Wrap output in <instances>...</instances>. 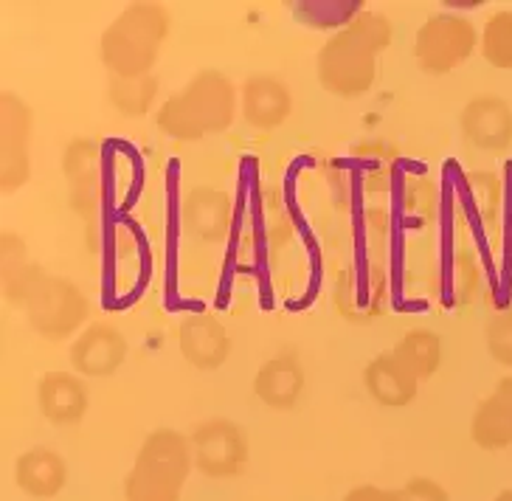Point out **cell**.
Returning a JSON list of instances; mask_svg holds the SVG:
<instances>
[{"mask_svg":"<svg viewBox=\"0 0 512 501\" xmlns=\"http://www.w3.org/2000/svg\"><path fill=\"white\" fill-rule=\"evenodd\" d=\"M3 290L26 310V319L48 341H65L82 333L91 316L85 290L65 276L46 274L26 259V245L12 231H3Z\"/></svg>","mask_w":512,"mask_h":501,"instance_id":"obj_1","label":"cell"},{"mask_svg":"<svg viewBox=\"0 0 512 501\" xmlns=\"http://www.w3.org/2000/svg\"><path fill=\"white\" fill-rule=\"evenodd\" d=\"M394 26L383 12L363 9L321 46L316 57L318 85L338 99H358L377 82V60L392 46Z\"/></svg>","mask_w":512,"mask_h":501,"instance_id":"obj_2","label":"cell"},{"mask_svg":"<svg viewBox=\"0 0 512 501\" xmlns=\"http://www.w3.org/2000/svg\"><path fill=\"white\" fill-rule=\"evenodd\" d=\"M237 107L240 93L234 82L217 68H203L181 91L166 96L155 113V124L175 141H200L226 133L234 124Z\"/></svg>","mask_w":512,"mask_h":501,"instance_id":"obj_3","label":"cell"},{"mask_svg":"<svg viewBox=\"0 0 512 501\" xmlns=\"http://www.w3.org/2000/svg\"><path fill=\"white\" fill-rule=\"evenodd\" d=\"M169 29H172V20L164 3L136 0L124 6L119 15L107 23L99 40V54L110 76L136 79V76L152 74L169 37Z\"/></svg>","mask_w":512,"mask_h":501,"instance_id":"obj_4","label":"cell"},{"mask_svg":"<svg viewBox=\"0 0 512 501\" xmlns=\"http://www.w3.org/2000/svg\"><path fill=\"white\" fill-rule=\"evenodd\" d=\"M195 468L192 442L178 428H155L124 476V501H181Z\"/></svg>","mask_w":512,"mask_h":501,"instance_id":"obj_5","label":"cell"},{"mask_svg":"<svg viewBox=\"0 0 512 501\" xmlns=\"http://www.w3.org/2000/svg\"><path fill=\"white\" fill-rule=\"evenodd\" d=\"M482 31L476 23L456 12H437L425 17L414 37V60L422 74L445 76L462 68L479 48Z\"/></svg>","mask_w":512,"mask_h":501,"instance_id":"obj_6","label":"cell"},{"mask_svg":"<svg viewBox=\"0 0 512 501\" xmlns=\"http://www.w3.org/2000/svg\"><path fill=\"white\" fill-rule=\"evenodd\" d=\"M195 471L211 482L237 479L248 468L251 442L248 434L228 417H209L189 434Z\"/></svg>","mask_w":512,"mask_h":501,"instance_id":"obj_7","label":"cell"},{"mask_svg":"<svg viewBox=\"0 0 512 501\" xmlns=\"http://www.w3.org/2000/svg\"><path fill=\"white\" fill-rule=\"evenodd\" d=\"M0 189L17 192L31 178V127L34 113L31 107L12 91L0 96Z\"/></svg>","mask_w":512,"mask_h":501,"instance_id":"obj_8","label":"cell"},{"mask_svg":"<svg viewBox=\"0 0 512 501\" xmlns=\"http://www.w3.org/2000/svg\"><path fill=\"white\" fill-rule=\"evenodd\" d=\"M459 130L473 150L501 155L512 147V107L496 93H476L459 113Z\"/></svg>","mask_w":512,"mask_h":501,"instance_id":"obj_9","label":"cell"},{"mask_svg":"<svg viewBox=\"0 0 512 501\" xmlns=\"http://www.w3.org/2000/svg\"><path fill=\"white\" fill-rule=\"evenodd\" d=\"M127 352H130L127 335L113 324L96 321L76 335L68 350V361L82 378H110L127 361Z\"/></svg>","mask_w":512,"mask_h":501,"instance_id":"obj_10","label":"cell"},{"mask_svg":"<svg viewBox=\"0 0 512 501\" xmlns=\"http://www.w3.org/2000/svg\"><path fill=\"white\" fill-rule=\"evenodd\" d=\"M178 350L183 361L200 372H217L234 350L231 333L214 313H186L178 321Z\"/></svg>","mask_w":512,"mask_h":501,"instance_id":"obj_11","label":"cell"},{"mask_svg":"<svg viewBox=\"0 0 512 501\" xmlns=\"http://www.w3.org/2000/svg\"><path fill=\"white\" fill-rule=\"evenodd\" d=\"M37 406L51 426H79L91 406L88 383L76 372L51 369L37 380Z\"/></svg>","mask_w":512,"mask_h":501,"instance_id":"obj_12","label":"cell"},{"mask_svg":"<svg viewBox=\"0 0 512 501\" xmlns=\"http://www.w3.org/2000/svg\"><path fill=\"white\" fill-rule=\"evenodd\" d=\"M240 113L254 130H276L293 113V93L279 76H248L240 88Z\"/></svg>","mask_w":512,"mask_h":501,"instance_id":"obj_13","label":"cell"},{"mask_svg":"<svg viewBox=\"0 0 512 501\" xmlns=\"http://www.w3.org/2000/svg\"><path fill=\"white\" fill-rule=\"evenodd\" d=\"M183 226L200 243H226L231 231V195L217 186H195L183 198Z\"/></svg>","mask_w":512,"mask_h":501,"instance_id":"obj_14","label":"cell"},{"mask_svg":"<svg viewBox=\"0 0 512 501\" xmlns=\"http://www.w3.org/2000/svg\"><path fill=\"white\" fill-rule=\"evenodd\" d=\"M254 395L273 411H290L304 395V366L299 355L279 352L256 369Z\"/></svg>","mask_w":512,"mask_h":501,"instance_id":"obj_15","label":"cell"},{"mask_svg":"<svg viewBox=\"0 0 512 501\" xmlns=\"http://www.w3.org/2000/svg\"><path fill=\"white\" fill-rule=\"evenodd\" d=\"M470 440L482 451H504L512 445V375H504L470 417Z\"/></svg>","mask_w":512,"mask_h":501,"instance_id":"obj_16","label":"cell"},{"mask_svg":"<svg viewBox=\"0 0 512 501\" xmlns=\"http://www.w3.org/2000/svg\"><path fill=\"white\" fill-rule=\"evenodd\" d=\"M363 386L369 397L386 409H406L417 400L420 380L406 369V364L392 350L375 355L363 369Z\"/></svg>","mask_w":512,"mask_h":501,"instance_id":"obj_17","label":"cell"},{"mask_svg":"<svg viewBox=\"0 0 512 501\" xmlns=\"http://www.w3.org/2000/svg\"><path fill=\"white\" fill-rule=\"evenodd\" d=\"M15 485L34 501H51L68 485V465L54 448H29L17 456Z\"/></svg>","mask_w":512,"mask_h":501,"instance_id":"obj_18","label":"cell"},{"mask_svg":"<svg viewBox=\"0 0 512 501\" xmlns=\"http://www.w3.org/2000/svg\"><path fill=\"white\" fill-rule=\"evenodd\" d=\"M65 175L71 186V203L82 214H91L99 195V181H96V147L88 138H76L65 150Z\"/></svg>","mask_w":512,"mask_h":501,"instance_id":"obj_19","label":"cell"},{"mask_svg":"<svg viewBox=\"0 0 512 501\" xmlns=\"http://www.w3.org/2000/svg\"><path fill=\"white\" fill-rule=\"evenodd\" d=\"M392 352L406 364V369L420 380H431L439 372L442 366V338L434 330H425V327H417V330H408L397 344L392 347Z\"/></svg>","mask_w":512,"mask_h":501,"instance_id":"obj_20","label":"cell"},{"mask_svg":"<svg viewBox=\"0 0 512 501\" xmlns=\"http://www.w3.org/2000/svg\"><path fill=\"white\" fill-rule=\"evenodd\" d=\"M158 99V79L152 74L136 76V79H121V76H110L107 82V102L113 110H119L121 116H147Z\"/></svg>","mask_w":512,"mask_h":501,"instance_id":"obj_21","label":"cell"},{"mask_svg":"<svg viewBox=\"0 0 512 501\" xmlns=\"http://www.w3.org/2000/svg\"><path fill=\"white\" fill-rule=\"evenodd\" d=\"M479 51L487 65L498 71H512V9L490 12L482 26Z\"/></svg>","mask_w":512,"mask_h":501,"instance_id":"obj_22","label":"cell"},{"mask_svg":"<svg viewBox=\"0 0 512 501\" xmlns=\"http://www.w3.org/2000/svg\"><path fill=\"white\" fill-rule=\"evenodd\" d=\"M363 12V3L361 0H355V3H344V0H324V3H296L293 6V15L296 20H302L307 26H313V29H344L349 20H355V17Z\"/></svg>","mask_w":512,"mask_h":501,"instance_id":"obj_23","label":"cell"},{"mask_svg":"<svg viewBox=\"0 0 512 501\" xmlns=\"http://www.w3.org/2000/svg\"><path fill=\"white\" fill-rule=\"evenodd\" d=\"M484 341H487V350L493 355V361L512 369V307L487 321Z\"/></svg>","mask_w":512,"mask_h":501,"instance_id":"obj_24","label":"cell"},{"mask_svg":"<svg viewBox=\"0 0 512 501\" xmlns=\"http://www.w3.org/2000/svg\"><path fill=\"white\" fill-rule=\"evenodd\" d=\"M400 493L406 501H451L448 490L439 485L437 479H428V476L408 479L406 485L400 487Z\"/></svg>","mask_w":512,"mask_h":501,"instance_id":"obj_25","label":"cell"},{"mask_svg":"<svg viewBox=\"0 0 512 501\" xmlns=\"http://www.w3.org/2000/svg\"><path fill=\"white\" fill-rule=\"evenodd\" d=\"M341 501H406L400 490H389V487L377 485H358L349 490Z\"/></svg>","mask_w":512,"mask_h":501,"instance_id":"obj_26","label":"cell"},{"mask_svg":"<svg viewBox=\"0 0 512 501\" xmlns=\"http://www.w3.org/2000/svg\"><path fill=\"white\" fill-rule=\"evenodd\" d=\"M493 501H512V487H507V490L496 493V496H493Z\"/></svg>","mask_w":512,"mask_h":501,"instance_id":"obj_27","label":"cell"}]
</instances>
